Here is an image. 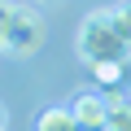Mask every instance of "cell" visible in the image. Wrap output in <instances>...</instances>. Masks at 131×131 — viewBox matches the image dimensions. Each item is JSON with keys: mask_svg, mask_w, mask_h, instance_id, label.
Listing matches in <instances>:
<instances>
[{"mask_svg": "<svg viewBox=\"0 0 131 131\" xmlns=\"http://www.w3.org/2000/svg\"><path fill=\"white\" fill-rule=\"evenodd\" d=\"M74 52H79V61H88V70H96V66H105V61H118V66L131 61V44L118 31L114 9H92L83 18L79 35H74Z\"/></svg>", "mask_w": 131, "mask_h": 131, "instance_id": "6da1fadb", "label": "cell"}, {"mask_svg": "<svg viewBox=\"0 0 131 131\" xmlns=\"http://www.w3.org/2000/svg\"><path fill=\"white\" fill-rule=\"evenodd\" d=\"M39 44H44V18H39V9L9 5L5 31H0V48L13 52V57H31V52H39Z\"/></svg>", "mask_w": 131, "mask_h": 131, "instance_id": "7a4b0ae2", "label": "cell"}, {"mask_svg": "<svg viewBox=\"0 0 131 131\" xmlns=\"http://www.w3.org/2000/svg\"><path fill=\"white\" fill-rule=\"evenodd\" d=\"M70 114L79 118V127H88V131H105V118H109V96H96V92H74Z\"/></svg>", "mask_w": 131, "mask_h": 131, "instance_id": "3957f363", "label": "cell"}, {"mask_svg": "<svg viewBox=\"0 0 131 131\" xmlns=\"http://www.w3.org/2000/svg\"><path fill=\"white\" fill-rule=\"evenodd\" d=\"M35 131H88V127H79V118L66 105H52V109L35 114Z\"/></svg>", "mask_w": 131, "mask_h": 131, "instance_id": "277c9868", "label": "cell"}, {"mask_svg": "<svg viewBox=\"0 0 131 131\" xmlns=\"http://www.w3.org/2000/svg\"><path fill=\"white\" fill-rule=\"evenodd\" d=\"M105 131H131V101L109 92V118H105Z\"/></svg>", "mask_w": 131, "mask_h": 131, "instance_id": "5b68a950", "label": "cell"}, {"mask_svg": "<svg viewBox=\"0 0 131 131\" xmlns=\"http://www.w3.org/2000/svg\"><path fill=\"white\" fill-rule=\"evenodd\" d=\"M122 70H127V66H118V61H105V66H96V70H92V74H96L101 83H109V88H114V83L122 79Z\"/></svg>", "mask_w": 131, "mask_h": 131, "instance_id": "8992f818", "label": "cell"}, {"mask_svg": "<svg viewBox=\"0 0 131 131\" xmlns=\"http://www.w3.org/2000/svg\"><path fill=\"white\" fill-rule=\"evenodd\" d=\"M114 22H118V31H122V39L131 44V5H118V9H114Z\"/></svg>", "mask_w": 131, "mask_h": 131, "instance_id": "52a82bcc", "label": "cell"}, {"mask_svg": "<svg viewBox=\"0 0 131 131\" xmlns=\"http://www.w3.org/2000/svg\"><path fill=\"white\" fill-rule=\"evenodd\" d=\"M0 131H9V109L0 105Z\"/></svg>", "mask_w": 131, "mask_h": 131, "instance_id": "ba28073f", "label": "cell"}, {"mask_svg": "<svg viewBox=\"0 0 131 131\" xmlns=\"http://www.w3.org/2000/svg\"><path fill=\"white\" fill-rule=\"evenodd\" d=\"M5 13H9V5H5V0H0V31H5Z\"/></svg>", "mask_w": 131, "mask_h": 131, "instance_id": "9c48e42d", "label": "cell"}, {"mask_svg": "<svg viewBox=\"0 0 131 131\" xmlns=\"http://www.w3.org/2000/svg\"><path fill=\"white\" fill-rule=\"evenodd\" d=\"M39 5H44V0H39Z\"/></svg>", "mask_w": 131, "mask_h": 131, "instance_id": "30bf717a", "label": "cell"}]
</instances>
